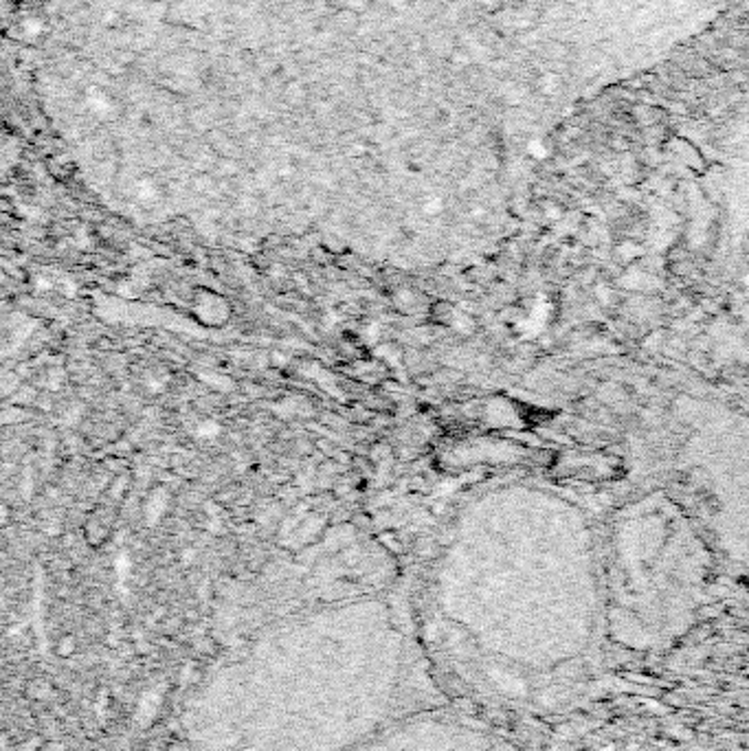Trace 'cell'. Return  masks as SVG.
Returning a JSON list of instances; mask_svg holds the SVG:
<instances>
[{
    "label": "cell",
    "instance_id": "cell-1",
    "mask_svg": "<svg viewBox=\"0 0 749 751\" xmlns=\"http://www.w3.org/2000/svg\"><path fill=\"white\" fill-rule=\"evenodd\" d=\"M165 503H168V499H165L163 494L159 497V492H157V494H154V497L150 499V503H148V508H146V510H148V517H150V521H157V519H161Z\"/></svg>",
    "mask_w": 749,
    "mask_h": 751
},
{
    "label": "cell",
    "instance_id": "cell-2",
    "mask_svg": "<svg viewBox=\"0 0 749 751\" xmlns=\"http://www.w3.org/2000/svg\"><path fill=\"white\" fill-rule=\"evenodd\" d=\"M218 433H220V424L218 422H211V420L198 424V428H196V435L198 437H216Z\"/></svg>",
    "mask_w": 749,
    "mask_h": 751
}]
</instances>
